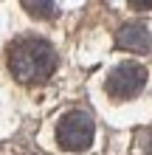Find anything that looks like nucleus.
Here are the masks:
<instances>
[{"label": "nucleus", "instance_id": "1", "mask_svg": "<svg viewBox=\"0 0 152 155\" xmlns=\"http://www.w3.org/2000/svg\"><path fill=\"white\" fill-rule=\"evenodd\" d=\"M6 65L20 85H42L57 71V51L42 37H17L6 51Z\"/></svg>", "mask_w": 152, "mask_h": 155}, {"label": "nucleus", "instance_id": "2", "mask_svg": "<svg viewBox=\"0 0 152 155\" xmlns=\"http://www.w3.org/2000/svg\"><path fill=\"white\" fill-rule=\"evenodd\" d=\"M96 124L85 110H70L57 124V144L65 152H85L93 144Z\"/></svg>", "mask_w": 152, "mask_h": 155}, {"label": "nucleus", "instance_id": "3", "mask_svg": "<svg viewBox=\"0 0 152 155\" xmlns=\"http://www.w3.org/2000/svg\"><path fill=\"white\" fill-rule=\"evenodd\" d=\"M147 85V68L138 62H121L110 71V76L104 82V90L113 102H127L135 99Z\"/></svg>", "mask_w": 152, "mask_h": 155}, {"label": "nucleus", "instance_id": "4", "mask_svg": "<svg viewBox=\"0 0 152 155\" xmlns=\"http://www.w3.org/2000/svg\"><path fill=\"white\" fill-rule=\"evenodd\" d=\"M115 45L121 51H130V54H147L152 48V37H149V28L144 23H124L118 31H115Z\"/></svg>", "mask_w": 152, "mask_h": 155}, {"label": "nucleus", "instance_id": "5", "mask_svg": "<svg viewBox=\"0 0 152 155\" xmlns=\"http://www.w3.org/2000/svg\"><path fill=\"white\" fill-rule=\"evenodd\" d=\"M23 8L28 12L31 17H37V20H51L53 14H57V6H53V0H20Z\"/></svg>", "mask_w": 152, "mask_h": 155}, {"label": "nucleus", "instance_id": "6", "mask_svg": "<svg viewBox=\"0 0 152 155\" xmlns=\"http://www.w3.org/2000/svg\"><path fill=\"white\" fill-rule=\"evenodd\" d=\"M141 150L147 155H152V130H144L141 133Z\"/></svg>", "mask_w": 152, "mask_h": 155}, {"label": "nucleus", "instance_id": "7", "mask_svg": "<svg viewBox=\"0 0 152 155\" xmlns=\"http://www.w3.org/2000/svg\"><path fill=\"white\" fill-rule=\"evenodd\" d=\"M130 8H135V12H149L152 8V0H127Z\"/></svg>", "mask_w": 152, "mask_h": 155}]
</instances>
